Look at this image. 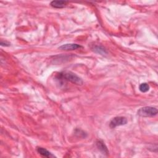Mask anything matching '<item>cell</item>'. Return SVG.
I'll return each instance as SVG.
<instances>
[{"mask_svg":"<svg viewBox=\"0 0 158 158\" xmlns=\"http://www.w3.org/2000/svg\"><path fill=\"white\" fill-rule=\"evenodd\" d=\"M59 78L64 79L65 81L70 82L76 85H82L83 81L82 78L79 77L76 74L71 72H64L59 74Z\"/></svg>","mask_w":158,"mask_h":158,"instance_id":"1","label":"cell"},{"mask_svg":"<svg viewBox=\"0 0 158 158\" xmlns=\"http://www.w3.org/2000/svg\"><path fill=\"white\" fill-rule=\"evenodd\" d=\"M157 109L151 106H145L141 108L137 111V114L143 117H154L157 114Z\"/></svg>","mask_w":158,"mask_h":158,"instance_id":"2","label":"cell"},{"mask_svg":"<svg viewBox=\"0 0 158 158\" xmlns=\"http://www.w3.org/2000/svg\"><path fill=\"white\" fill-rule=\"evenodd\" d=\"M127 119L125 117H115L113 118L109 123V127L111 129H114L118 126H121L127 124Z\"/></svg>","mask_w":158,"mask_h":158,"instance_id":"3","label":"cell"},{"mask_svg":"<svg viewBox=\"0 0 158 158\" xmlns=\"http://www.w3.org/2000/svg\"><path fill=\"white\" fill-rule=\"evenodd\" d=\"M83 48V46L76 43H67L59 46V49L64 51H72Z\"/></svg>","mask_w":158,"mask_h":158,"instance_id":"4","label":"cell"},{"mask_svg":"<svg viewBox=\"0 0 158 158\" xmlns=\"http://www.w3.org/2000/svg\"><path fill=\"white\" fill-rule=\"evenodd\" d=\"M96 146L98 148V149L100 150L103 154H106V155L109 154L108 149L107 146H106V145L105 144V143L102 140H98L96 142Z\"/></svg>","mask_w":158,"mask_h":158,"instance_id":"5","label":"cell"},{"mask_svg":"<svg viewBox=\"0 0 158 158\" xmlns=\"http://www.w3.org/2000/svg\"><path fill=\"white\" fill-rule=\"evenodd\" d=\"M36 151L40 154H41L42 156L46 157H56L51 152H50L46 149L42 148V147H37Z\"/></svg>","mask_w":158,"mask_h":158,"instance_id":"6","label":"cell"},{"mask_svg":"<svg viewBox=\"0 0 158 158\" xmlns=\"http://www.w3.org/2000/svg\"><path fill=\"white\" fill-rule=\"evenodd\" d=\"M67 4L68 2L66 1H53L51 2L50 5L54 8L61 9L66 7Z\"/></svg>","mask_w":158,"mask_h":158,"instance_id":"7","label":"cell"},{"mask_svg":"<svg viewBox=\"0 0 158 158\" xmlns=\"http://www.w3.org/2000/svg\"><path fill=\"white\" fill-rule=\"evenodd\" d=\"M93 51L98 54H100L102 55H105L106 54H107V51L106 50L103 48L102 46H96L94 47L93 48Z\"/></svg>","mask_w":158,"mask_h":158,"instance_id":"8","label":"cell"},{"mask_svg":"<svg viewBox=\"0 0 158 158\" xmlns=\"http://www.w3.org/2000/svg\"><path fill=\"white\" fill-rule=\"evenodd\" d=\"M139 90L142 93H146L149 90V86L147 83H143L140 85Z\"/></svg>","mask_w":158,"mask_h":158,"instance_id":"9","label":"cell"},{"mask_svg":"<svg viewBox=\"0 0 158 158\" xmlns=\"http://www.w3.org/2000/svg\"><path fill=\"white\" fill-rule=\"evenodd\" d=\"M1 45L3 46H9L10 45V43H8V42H1Z\"/></svg>","mask_w":158,"mask_h":158,"instance_id":"10","label":"cell"}]
</instances>
